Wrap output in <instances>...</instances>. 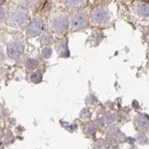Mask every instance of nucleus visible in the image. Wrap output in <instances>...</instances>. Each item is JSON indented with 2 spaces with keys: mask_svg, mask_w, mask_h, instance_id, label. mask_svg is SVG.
Returning a JSON list of instances; mask_svg holds the SVG:
<instances>
[{
  "mask_svg": "<svg viewBox=\"0 0 149 149\" xmlns=\"http://www.w3.org/2000/svg\"><path fill=\"white\" fill-rule=\"evenodd\" d=\"M28 19V14L26 11H19L16 12L13 16V20L16 24L22 26L26 23Z\"/></svg>",
  "mask_w": 149,
  "mask_h": 149,
  "instance_id": "6",
  "label": "nucleus"
},
{
  "mask_svg": "<svg viewBox=\"0 0 149 149\" xmlns=\"http://www.w3.org/2000/svg\"><path fill=\"white\" fill-rule=\"evenodd\" d=\"M26 65L27 67H28L29 68H35V66H36V62H35L34 60H28V61H27L26 63Z\"/></svg>",
  "mask_w": 149,
  "mask_h": 149,
  "instance_id": "9",
  "label": "nucleus"
},
{
  "mask_svg": "<svg viewBox=\"0 0 149 149\" xmlns=\"http://www.w3.org/2000/svg\"><path fill=\"white\" fill-rule=\"evenodd\" d=\"M68 27V19L67 17L56 19L52 24V28L56 32H63Z\"/></svg>",
  "mask_w": 149,
  "mask_h": 149,
  "instance_id": "5",
  "label": "nucleus"
},
{
  "mask_svg": "<svg viewBox=\"0 0 149 149\" xmlns=\"http://www.w3.org/2000/svg\"><path fill=\"white\" fill-rule=\"evenodd\" d=\"M109 19V15L105 9H96L93 13V19L95 23L98 24H103L107 23Z\"/></svg>",
  "mask_w": 149,
  "mask_h": 149,
  "instance_id": "4",
  "label": "nucleus"
},
{
  "mask_svg": "<svg viewBox=\"0 0 149 149\" xmlns=\"http://www.w3.org/2000/svg\"><path fill=\"white\" fill-rule=\"evenodd\" d=\"M141 1H142V2H147V3H149V0H141Z\"/></svg>",
  "mask_w": 149,
  "mask_h": 149,
  "instance_id": "12",
  "label": "nucleus"
},
{
  "mask_svg": "<svg viewBox=\"0 0 149 149\" xmlns=\"http://www.w3.org/2000/svg\"><path fill=\"white\" fill-rule=\"evenodd\" d=\"M5 1H6V0H0V5H2V4L5 2Z\"/></svg>",
  "mask_w": 149,
  "mask_h": 149,
  "instance_id": "11",
  "label": "nucleus"
},
{
  "mask_svg": "<svg viewBox=\"0 0 149 149\" xmlns=\"http://www.w3.org/2000/svg\"><path fill=\"white\" fill-rule=\"evenodd\" d=\"M84 0H67V4L70 7H77L82 5Z\"/></svg>",
  "mask_w": 149,
  "mask_h": 149,
  "instance_id": "8",
  "label": "nucleus"
},
{
  "mask_svg": "<svg viewBox=\"0 0 149 149\" xmlns=\"http://www.w3.org/2000/svg\"><path fill=\"white\" fill-rule=\"evenodd\" d=\"M8 54L12 58H18L23 53V45L19 41H14L8 45Z\"/></svg>",
  "mask_w": 149,
  "mask_h": 149,
  "instance_id": "3",
  "label": "nucleus"
},
{
  "mask_svg": "<svg viewBox=\"0 0 149 149\" xmlns=\"http://www.w3.org/2000/svg\"><path fill=\"white\" fill-rule=\"evenodd\" d=\"M87 23H88V15L86 13L76 14L72 18V29L74 30L83 29L87 25Z\"/></svg>",
  "mask_w": 149,
  "mask_h": 149,
  "instance_id": "2",
  "label": "nucleus"
},
{
  "mask_svg": "<svg viewBox=\"0 0 149 149\" xmlns=\"http://www.w3.org/2000/svg\"><path fill=\"white\" fill-rule=\"evenodd\" d=\"M138 11L142 15L149 16V6H147V5H140L138 8Z\"/></svg>",
  "mask_w": 149,
  "mask_h": 149,
  "instance_id": "7",
  "label": "nucleus"
},
{
  "mask_svg": "<svg viewBox=\"0 0 149 149\" xmlns=\"http://www.w3.org/2000/svg\"><path fill=\"white\" fill-rule=\"evenodd\" d=\"M4 17V11H2V9H0V19L3 18Z\"/></svg>",
  "mask_w": 149,
  "mask_h": 149,
  "instance_id": "10",
  "label": "nucleus"
},
{
  "mask_svg": "<svg viewBox=\"0 0 149 149\" xmlns=\"http://www.w3.org/2000/svg\"><path fill=\"white\" fill-rule=\"evenodd\" d=\"M44 28V22L40 19H33L28 27V35L30 37H35L43 32Z\"/></svg>",
  "mask_w": 149,
  "mask_h": 149,
  "instance_id": "1",
  "label": "nucleus"
}]
</instances>
